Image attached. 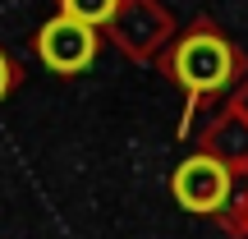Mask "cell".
<instances>
[{"mask_svg": "<svg viewBox=\"0 0 248 239\" xmlns=\"http://www.w3.org/2000/svg\"><path fill=\"white\" fill-rule=\"evenodd\" d=\"M60 5H64V14L83 18V23H106L120 0H60Z\"/></svg>", "mask_w": 248, "mask_h": 239, "instance_id": "obj_4", "label": "cell"}, {"mask_svg": "<svg viewBox=\"0 0 248 239\" xmlns=\"http://www.w3.org/2000/svg\"><path fill=\"white\" fill-rule=\"evenodd\" d=\"M225 193H230V175L212 157H193L175 170V198L188 212H216L225 203Z\"/></svg>", "mask_w": 248, "mask_h": 239, "instance_id": "obj_3", "label": "cell"}, {"mask_svg": "<svg viewBox=\"0 0 248 239\" xmlns=\"http://www.w3.org/2000/svg\"><path fill=\"white\" fill-rule=\"evenodd\" d=\"M230 69H234L230 46H225L221 37H212V32L184 37V46L175 51V74H179V83H184L188 92H212V88H221V83L230 79Z\"/></svg>", "mask_w": 248, "mask_h": 239, "instance_id": "obj_1", "label": "cell"}, {"mask_svg": "<svg viewBox=\"0 0 248 239\" xmlns=\"http://www.w3.org/2000/svg\"><path fill=\"white\" fill-rule=\"evenodd\" d=\"M5 88H9V64L0 60V97H5Z\"/></svg>", "mask_w": 248, "mask_h": 239, "instance_id": "obj_5", "label": "cell"}, {"mask_svg": "<svg viewBox=\"0 0 248 239\" xmlns=\"http://www.w3.org/2000/svg\"><path fill=\"white\" fill-rule=\"evenodd\" d=\"M37 51H42V60L51 64V69L78 74V69H88L92 55H97V32H92V23H83V18L60 14V18H51V23L37 32Z\"/></svg>", "mask_w": 248, "mask_h": 239, "instance_id": "obj_2", "label": "cell"}]
</instances>
